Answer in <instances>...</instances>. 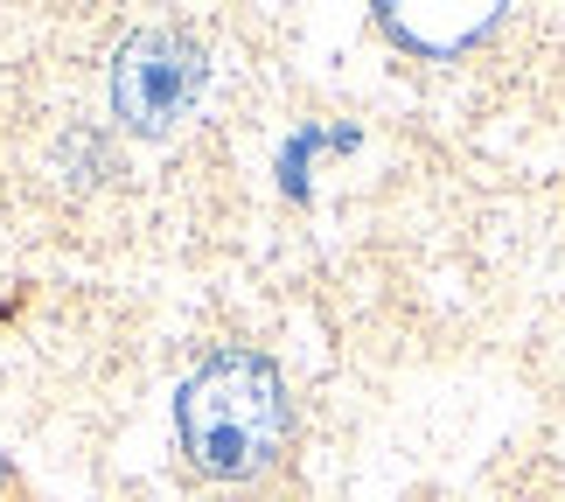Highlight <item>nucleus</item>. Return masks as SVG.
<instances>
[{"label":"nucleus","mask_w":565,"mask_h":502,"mask_svg":"<svg viewBox=\"0 0 565 502\" xmlns=\"http://www.w3.org/2000/svg\"><path fill=\"white\" fill-rule=\"evenodd\" d=\"M189 461L216 482H245L287 447V384L258 349H224L182 384L175 405Z\"/></svg>","instance_id":"nucleus-1"},{"label":"nucleus","mask_w":565,"mask_h":502,"mask_svg":"<svg viewBox=\"0 0 565 502\" xmlns=\"http://www.w3.org/2000/svg\"><path fill=\"white\" fill-rule=\"evenodd\" d=\"M203 92V50L182 29H140L113 63V113L140 133H168Z\"/></svg>","instance_id":"nucleus-2"},{"label":"nucleus","mask_w":565,"mask_h":502,"mask_svg":"<svg viewBox=\"0 0 565 502\" xmlns=\"http://www.w3.org/2000/svg\"><path fill=\"white\" fill-rule=\"evenodd\" d=\"M0 482H8V468H0Z\"/></svg>","instance_id":"nucleus-3"}]
</instances>
